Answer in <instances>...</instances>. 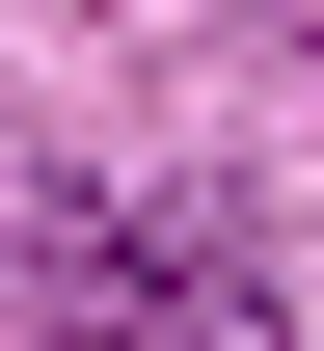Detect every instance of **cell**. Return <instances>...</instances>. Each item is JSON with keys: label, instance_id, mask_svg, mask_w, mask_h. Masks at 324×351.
Returning <instances> with one entry per match:
<instances>
[{"label": "cell", "instance_id": "1", "mask_svg": "<svg viewBox=\"0 0 324 351\" xmlns=\"http://www.w3.org/2000/svg\"><path fill=\"white\" fill-rule=\"evenodd\" d=\"M27 298H54V351H216V243H162V217H27Z\"/></svg>", "mask_w": 324, "mask_h": 351}]
</instances>
